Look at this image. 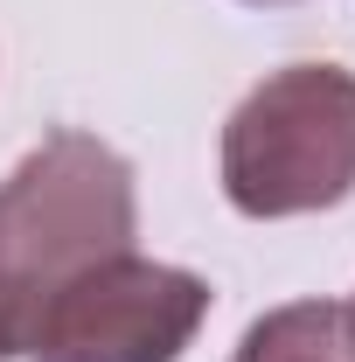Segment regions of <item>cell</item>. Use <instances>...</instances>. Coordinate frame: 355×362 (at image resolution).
Returning <instances> with one entry per match:
<instances>
[{
    "mask_svg": "<svg viewBox=\"0 0 355 362\" xmlns=\"http://www.w3.org/2000/svg\"><path fill=\"white\" fill-rule=\"evenodd\" d=\"M133 168L98 133H49L0 181V356H28L49 300L133 251Z\"/></svg>",
    "mask_w": 355,
    "mask_h": 362,
    "instance_id": "cell-1",
    "label": "cell"
},
{
    "mask_svg": "<svg viewBox=\"0 0 355 362\" xmlns=\"http://www.w3.org/2000/svg\"><path fill=\"white\" fill-rule=\"evenodd\" d=\"M223 195L237 216L279 223L355 195V70L286 63L223 126Z\"/></svg>",
    "mask_w": 355,
    "mask_h": 362,
    "instance_id": "cell-2",
    "label": "cell"
},
{
    "mask_svg": "<svg viewBox=\"0 0 355 362\" xmlns=\"http://www.w3.org/2000/svg\"><path fill=\"white\" fill-rule=\"evenodd\" d=\"M209 320V286L181 265L119 251L70 279L28 334V362H181Z\"/></svg>",
    "mask_w": 355,
    "mask_h": 362,
    "instance_id": "cell-3",
    "label": "cell"
},
{
    "mask_svg": "<svg viewBox=\"0 0 355 362\" xmlns=\"http://www.w3.org/2000/svg\"><path fill=\"white\" fill-rule=\"evenodd\" d=\"M230 362H355V307L349 300H293L244 327Z\"/></svg>",
    "mask_w": 355,
    "mask_h": 362,
    "instance_id": "cell-4",
    "label": "cell"
},
{
    "mask_svg": "<svg viewBox=\"0 0 355 362\" xmlns=\"http://www.w3.org/2000/svg\"><path fill=\"white\" fill-rule=\"evenodd\" d=\"M349 307H355V300H349Z\"/></svg>",
    "mask_w": 355,
    "mask_h": 362,
    "instance_id": "cell-5",
    "label": "cell"
}]
</instances>
